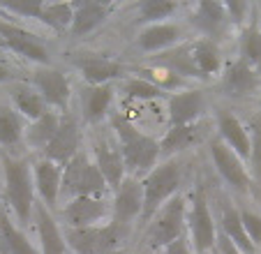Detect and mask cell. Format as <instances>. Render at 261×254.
<instances>
[{
	"label": "cell",
	"instance_id": "cell-33",
	"mask_svg": "<svg viewBox=\"0 0 261 254\" xmlns=\"http://www.w3.org/2000/svg\"><path fill=\"white\" fill-rule=\"evenodd\" d=\"M137 12L139 23H164V19H171L178 12V3H173V0H143L137 5Z\"/></svg>",
	"mask_w": 261,
	"mask_h": 254
},
{
	"label": "cell",
	"instance_id": "cell-8",
	"mask_svg": "<svg viewBox=\"0 0 261 254\" xmlns=\"http://www.w3.org/2000/svg\"><path fill=\"white\" fill-rule=\"evenodd\" d=\"M208 148H211L213 166H215V171L220 173L222 181L241 194H252L254 181H252V173L247 169V162H243L222 139H213Z\"/></svg>",
	"mask_w": 261,
	"mask_h": 254
},
{
	"label": "cell",
	"instance_id": "cell-40",
	"mask_svg": "<svg viewBox=\"0 0 261 254\" xmlns=\"http://www.w3.org/2000/svg\"><path fill=\"white\" fill-rule=\"evenodd\" d=\"M190 245H192V243H190L188 238H178V240H173L171 245H167V247H164L160 254H192Z\"/></svg>",
	"mask_w": 261,
	"mask_h": 254
},
{
	"label": "cell",
	"instance_id": "cell-16",
	"mask_svg": "<svg viewBox=\"0 0 261 254\" xmlns=\"http://www.w3.org/2000/svg\"><path fill=\"white\" fill-rule=\"evenodd\" d=\"M256 88H259V72L245 58H236L233 63L227 65L220 81V90L227 97L233 99L250 97Z\"/></svg>",
	"mask_w": 261,
	"mask_h": 254
},
{
	"label": "cell",
	"instance_id": "cell-42",
	"mask_svg": "<svg viewBox=\"0 0 261 254\" xmlns=\"http://www.w3.org/2000/svg\"><path fill=\"white\" fill-rule=\"evenodd\" d=\"M109 254H129V252H127V249L120 247V249H114V252H109Z\"/></svg>",
	"mask_w": 261,
	"mask_h": 254
},
{
	"label": "cell",
	"instance_id": "cell-39",
	"mask_svg": "<svg viewBox=\"0 0 261 254\" xmlns=\"http://www.w3.org/2000/svg\"><path fill=\"white\" fill-rule=\"evenodd\" d=\"M215 254H245V252H243V249H238L236 245H233L231 240L227 238V236H224V234H220V231H217Z\"/></svg>",
	"mask_w": 261,
	"mask_h": 254
},
{
	"label": "cell",
	"instance_id": "cell-31",
	"mask_svg": "<svg viewBox=\"0 0 261 254\" xmlns=\"http://www.w3.org/2000/svg\"><path fill=\"white\" fill-rule=\"evenodd\" d=\"M25 137V127L21 116L12 107H0V146L12 148Z\"/></svg>",
	"mask_w": 261,
	"mask_h": 254
},
{
	"label": "cell",
	"instance_id": "cell-32",
	"mask_svg": "<svg viewBox=\"0 0 261 254\" xmlns=\"http://www.w3.org/2000/svg\"><path fill=\"white\" fill-rule=\"evenodd\" d=\"M42 23L54 28L56 33H65L72 28L74 21V3H44L42 5Z\"/></svg>",
	"mask_w": 261,
	"mask_h": 254
},
{
	"label": "cell",
	"instance_id": "cell-28",
	"mask_svg": "<svg viewBox=\"0 0 261 254\" xmlns=\"http://www.w3.org/2000/svg\"><path fill=\"white\" fill-rule=\"evenodd\" d=\"M0 252L3 254H37L33 243L23 231L14 226V222L7 215V208L0 206Z\"/></svg>",
	"mask_w": 261,
	"mask_h": 254
},
{
	"label": "cell",
	"instance_id": "cell-9",
	"mask_svg": "<svg viewBox=\"0 0 261 254\" xmlns=\"http://www.w3.org/2000/svg\"><path fill=\"white\" fill-rule=\"evenodd\" d=\"M72 65L79 69L86 86H111V81L129 79V67L99 54H72Z\"/></svg>",
	"mask_w": 261,
	"mask_h": 254
},
{
	"label": "cell",
	"instance_id": "cell-25",
	"mask_svg": "<svg viewBox=\"0 0 261 254\" xmlns=\"http://www.w3.org/2000/svg\"><path fill=\"white\" fill-rule=\"evenodd\" d=\"M10 99H12V109L19 116H25L33 122L40 120L44 113H49V104L44 102V97L30 83H16L10 90Z\"/></svg>",
	"mask_w": 261,
	"mask_h": 254
},
{
	"label": "cell",
	"instance_id": "cell-15",
	"mask_svg": "<svg viewBox=\"0 0 261 254\" xmlns=\"http://www.w3.org/2000/svg\"><path fill=\"white\" fill-rule=\"evenodd\" d=\"M76 153H79V122H76L72 111L60 113L58 132L51 139L49 146L44 148V160H51L56 164L65 166L69 164V160Z\"/></svg>",
	"mask_w": 261,
	"mask_h": 254
},
{
	"label": "cell",
	"instance_id": "cell-24",
	"mask_svg": "<svg viewBox=\"0 0 261 254\" xmlns=\"http://www.w3.org/2000/svg\"><path fill=\"white\" fill-rule=\"evenodd\" d=\"M114 86H86L81 90V113L88 125H97L109 116L114 102Z\"/></svg>",
	"mask_w": 261,
	"mask_h": 254
},
{
	"label": "cell",
	"instance_id": "cell-20",
	"mask_svg": "<svg viewBox=\"0 0 261 254\" xmlns=\"http://www.w3.org/2000/svg\"><path fill=\"white\" fill-rule=\"evenodd\" d=\"M95 164L97 169L102 171L104 181L111 190H118L123 185V181L127 176V166H125V160H123V153H120L118 143L109 141V139H99L95 143Z\"/></svg>",
	"mask_w": 261,
	"mask_h": 254
},
{
	"label": "cell",
	"instance_id": "cell-35",
	"mask_svg": "<svg viewBox=\"0 0 261 254\" xmlns=\"http://www.w3.org/2000/svg\"><path fill=\"white\" fill-rule=\"evenodd\" d=\"M241 58H245L261 74V28L256 21H250L241 35Z\"/></svg>",
	"mask_w": 261,
	"mask_h": 254
},
{
	"label": "cell",
	"instance_id": "cell-7",
	"mask_svg": "<svg viewBox=\"0 0 261 254\" xmlns=\"http://www.w3.org/2000/svg\"><path fill=\"white\" fill-rule=\"evenodd\" d=\"M188 224H190V243H192L194 252L197 254L213 252L217 243V226L215 220H213L203 185H197L192 190V194H190Z\"/></svg>",
	"mask_w": 261,
	"mask_h": 254
},
{
	"label": "cell",
	"instance_id": "cell-4",
	"mask_svg": "<svg viewBox=\"0 0 261 254\" xmlns=\"http://www.w3.org/2000/svg\"><path fill=\"white\" fill-rule=\"evenodd\" d=\"M185 196L178 192L171 201L162 206L155 213V217L148 222L146 243L153 252H162L173 240L185 238V222H188V208H185Z\"/></svg>",
	"mask_w": 261,
	"mask_h": 254
},
{
	"label": "cell",
	"instance_id": "cell-37",
	"mask_svg": "<svg viewBox=\"0 0 261 254\" xmlns=\"http://www.w3.org/2000/svg\"><path fill=\"white\" fill-rule=\"evenodd\" d=\"M241 220H243V226H245L247 238L259 247L261 245V215L250 208H241Z\"/></svg>",
	"mask_w": 261,
	"mask_h": 254
},
{
	"label": "cell",
	"instance_id": "cell-29",
	"mask_svg": "<svg viewBox=\"0 0 261 254\" xmlns=\"http://www.w3.org/2000/svg\"><path fill=\"white\" fill-rule=\"evenodd\" d=\"M60 125V113L58 111H49L40 118V120L30 122V127L25 130L23 141L28 143L30 148H37V150L44 153V148L51 143V139L56 137Z\"/></svg>",
	"mask_w": 261,
	"mask_h": 254
},
{
	"label": "cell",
	"instance_id": "cell-36",
	"mask_svg": "<svg viewBox=\"0 0 261 254\" xmlns=\"http://www.w3.org/2000/svg\"><path fill=\"white\" fill-rule=\"evenodd\" d=\"M250 137H252V155H250V173L254 185L261 190V116L252 118L250 122Z\"/></svg>",
	"mask_w": 261,
	"mask_h": 254
},
{
	"label": "cell",
	"instance_id": "cell-11",
	"mask_svg": "<svg viewBox=\"0 0 261 254\" xmlns=\"http://www.w3.org/2000/svg\"><path fill=\"white\" fill-rule=\"evenodd\" d=\"M30 86L37 88V93L44 97L49 109H58V113L69 111V97H72V88H69V79L65 72L56 67H37L30 77Z\"/></svg>",
	"mask_w": 261,
	"mask_h": 254
},
{
	"label": "cell",
	"instance_id": "cell-18",
	"mask_svg": "<svg viewBox=\"0 0 261 254\" xmlns=\"http://www.w3.org/2000/svg\"><path fill=\"white\" fill-rule=\"evenodd\" d=\"M217 120V134L243 162H250L252 155V137H250V127H245L231 111L220 109L215 116Z\"/></svg>",
	"mask_w": 261,
	"mask_h": 254
},
{
	"label": "cell",
	"instance_id": "cell-13",
	"mask_svg": "<svg viewBox=\"0 0 261 254\" xmlns=\"http://www.w3.org/2000/svg\"><path fill=\"white\" fill-rule=\"evenodd\" d=\"M143 213V183L137 176H127L123 185L116 190L111 204V222L127 229L132 222L141 220Z\"/></svg>",
	"mask_w": 261,
	"mask_h": 254
},
{
	"label": "cell",
	"instance_id": "cell-26",
	"mask_svg": "<svg viewBox=\"0 0 261 254\" xmlns=\"http://www.w3.org/2000/svg\"><path fill=\"white\" fill-rule=\"evenodd\" d=\"M190 51H192L194 67L199 69L203 81H211L213 77L222 72V49L217 42L206 37L194 39V42H190Z\"/></svg>",
	"mask_w": 261,
	"mask_h": 254
},
{
	"label": "cell",
	"instance_id": "cell-21",
	"mask_svg": "<svg viewBox=\"0 0 261 254\" xmlns=\"http://www.w3.org/2000/svg\"><path fill=\"white\" fill-rule=\"evenodd\" d=\"M35 190L40 194L46 208H56L60 194H63V166L51 160H40L33 166Z\"/></svg>",
	"mask_w": 261,
	"mask_h": 254
},
{
	"label": "cell",
	"instance_id": "cell-10",
	"mask_svg": "<svg viewBox=\"0 0 261 254\" xmlns=\"http://www.w3.org/2000/svg\"><path fill=\"white\" fill-rule=\"evenodd\" d=\"M111 217V204L104 196H79V199H69L60 208V220L67 229H90L99 226Z\"/></svg>",
	"mask_w": 261,
	"mask_h": 254
},
{
	"label": "cell",
	"instance_id": "cell-23",
	"mask_svg": "<svg viewBox=\"0 0 261 254\" xmlns=\"http://www.w3.org/2000/svg\"><path fill=\"white\" fill-rule=\"evenodd\" d=\"M114 12V5L107 3H97V0H86V3H74V21L69 33L81 37L88 35L93 30H97L104 21L109 19V14Z\"/></svg>",
	"mask_w": 261,
	"mask_h": 254
},
{
	"label": "cell",
	"instance_id": "cell-30",
	"mask_svg": "<svg viewBox=\"0 0 261 254\" xmlns=\"http://www.w3.org/2000/svg\"><path fill=\"white\" fill-rule=\"evenodd\" d=\"M197 125H185V127H169L164 139L160 141V150H162V160H173V155L185 148H190L197 141Z\"/></svg>",
	"mask_w": 261,
	"mask_h": 254
},
{
	"label": "cell",
	"instance_id": "cell-6",
	"mask_svg": "<svg viewBox=\"0 0 261 254\" xmlns=\"http://www.w3.org/2000/svg\"><path fill=\"white\" fill-rule=\"evenodd\" d=\"M127 229L109 222V224L90 226V229H65V240L72 254H109L120 249V240Z\"/></svg>",
	"mask_w": 261,
	"mask_h": 254
},
{
	"label": "cell",
	"instance_id": "cell-38",
	"mask_svg": "<svg viewBox=\"0 0 261 254\" xmlns=\"http://www.w3.org/2000/svg\"><path fill=\"white\" fill-rule=\"evenodd\" d=\"M222 5L227 10L229 21H236V23H241L245 19V12L250 10V5H245V3H222Z\"/></svg>",
	"mask_w": 261,
	"mask_h": 254
},
{
	"label": "cell",
	"instance_id": "cell-34",
	"mask_svg": "<svg viewBox=\"0 0 261 254\" xmlns=\"http://www.w3.org/2000/svg\"><path fill=\"white\" fill-rule=\"evenodd\" d=\"M123 93L127 99H141V102H148V99H169V93H164L162 88H158L155 83H150L143 77L125 79Z\"/></svg>",
	"mask_w": 261,
	"mask_h": 254
},
{
	"label": "cell",
	"instance_id": "cell-1",
	"mask_svg": "<svg viewBox=\"0 0 261 254\" xmlns=\"http://www.w3.org/2000/svg\"><path fill=\"white\" fill-rule=\"evenodd\" d=\"M111 127L116 134V143H118L120 153L127 171L132 173H150L155 166L162 162V150H160V141L153 137H148L139 130L134 122H129L120 113H111Z\"/></svg>",
	"mask_w": 261,
	"mask_h": 254
},
{
	"label": "cell",
	"instance_id": "cell-27",
	"mask_svg": "<svg viewBox=\"0 0 261 254\" xmlns=\"http://www.w3.org/2000/svg\"><path fill=\"white\" fill-rule=\"evenodd\" d=\"M220 234H224L245 254L256 252V245L245 234V226H243V220H241V210L233 204H229V201H224V210H222V217H220Z\"/></svg>",
	"mask_w": 261,
	"mask_h": 254
},
{
	"label": "cell",
	"instance_id": "cell-5",
	"mask_svg": "<svg viewBox=\"0 0 261 254\" xmlns=\"http://www.w3.org/2000/svg\"><path fill=\"white\" fill-rule=\"evenodd\" d=\"M107 190V181L88 153L79 150L69 160V164L63 166V194L67 201L79 196H104Z\"/></svg>",
	"mask_w": 261,
	"mask_h": 254
},
{
	"label": "cell",
	"instance_id": "cell-14",
	"mask_svg": "<svg viewBox=\"0 0 261 254\" xmlns=\"http://www.w3.org/2000/svg\"><path fill=\"white\" fill-rule=\"evenodd\" d=\"M182 42H185V28L173 21L146 26L137 35V46L143 54H167V51L180 46Z\"/></svg>",
	"mask_w": 261,
	"mask_h": 254
},
{
	"label": "cell",
	"instance_id": "cell-22",
	"mask_svg": "<svg viewBox=\"0 0 261 254\" xmlns=\"http://www.w3.org/2000/svg\"><path fill=\"white\" fill-rule=\"evenodd\" d=\"M35 217H37V236H40L42 254H67V240L65 231L60 229V222L51 215V208L44 204H35Z\"/></svg>",
	"mask_w": 261,
	"mask_h": 254
},
{
	"label": "cell",
	"instance_id": "cell-41",
	"mask_svg": "<svg viewBox=\"0 0 261 254\" xmlns=\"http://www.w3.org/2000/svg\"><path fill=\"white\" fill-rule=\"evenodd\" d=\"M16 79V74L12 72L10 67H7L5 63H3V60H0V83H5V81H14Z\"/></svg>",
	"mask_w": 261,
	"mask_h": 254
},
{
	"label": "cell",
	"instance_id": "cell-12",
	"mask_svg": "<svg viewBox=\"0 0 261 254\" xmlns=\"http://www.w3.org/2000/svg\"><path fill=\"white\" fill-rule=\"evenodd\" d=\"M0 42L10 51L23 56L25 60H33V63H37L40 67H49L51 65V56H49V51H46L44 42H40L33 33L19 28V26L12 23V21H0Z\"/></svg>",
	"mask_w": 261,
	"mask_h": 254
},
{
	"label": "cell",
	"instance_id": "cell-17",
	"mask_svg": "<svg viewBox=\"0 0 261 254\" xmlns=\"http://www.w3.org/2000/svg\"><path fill=\"white\" fill-rule=\"evenodd\" d=\"M169 127L194 125L206 111V97L201 90H178L169 95Z\"/></svg>",
	"mask_w": 261,
	"mask_h": 254
},
{
	"label": "cell",
	"instance_id": "cell-3",
	"mask_svg": "<svg viewBox=\"0 0 261 254\" xmlns=\"http://www.w3.org/2000/svg\"><path fill=\"white\" fill-rule=\"evenodd\" d=\"M3 171H5V196L14 215L21 224H28L35 213V176L28 160L19 157H3Z\"/></svg>",
	"mask_w": 261,
	"mask_h": 254
},
{
	"label": "cell",
	"instance_id": "cell-2",
	"mask_svg": "<svg viewBox=\"0 0 261 254\" xmlns=\"http://www.w3.org/2000/svg\"><path fill=\"white\" fill-rule=\"evenodd\" d=\"M141 183H143V213L139 222L148 224L155 217V213L178 194L182 183V169L176 160H162L148 176L141 178Z\"/></svg>",
	"mask_w": 261,
	"mask_h": 254
},
{
	"label": "cell",
	"instance_id": "cell-19",
	"mask_svg": "<svg viewBox=\"0 0 261 254\" xmlns=\"http://www.w3.org/2000/svg\"><path fill=\"white\" fill-rule=\"evenodd\" d=\"M190 26L199 30L206 39H213L217 42L224 28L229 23V16L227 10L222 3H211V0H203V3H197V5L190 10Z\"/></svg>",
	"mask_w": 261,
	"mask_h": 254
}]
</instances>
